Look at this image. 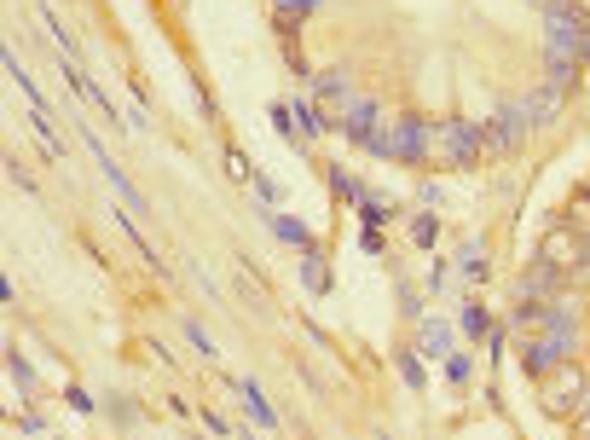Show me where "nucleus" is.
<instances>
[{
    "instance_id": "f257e3e1",
    "label": "nucleus",
    "mask_w": 590,
    "mask_h": 440,
    "mask_svg": "<svg viewBox=\"0 0 590 440\" xmlns=\"http://www.w3.org/2000/svg\"><path fill=\"white\" fill-rule=\"evenodd\" d=\"M573 342H579V319H573V313L556 302L550 325L538 330V336H527V348H521V365H527L533 377H544V371H556L562 359H573Z\"/></svg>"
},
{
    "instance_id": "f03ea898",
    "label": "nucleus",
    "mask_w": 590,
    "mask_h": 440,
    "mask_svg": "<svg viewBox=\"0 0 590 440\" xmlns=\"http://www.w3.org/2000/svg\"><path fill=\"white\" fill-rule=\"evenodd\" d=\"M365 151H371V157H388V163H405V168H423L429 163V122H423V116H400V122L376 128V134L365 139Z\"/></svg>"
},
{
    "instance_id": "7ed1b4c3",
    "label": "nucleus",
    "mask_w": 590,
    "mask_h": 440,
    "mask_svg": "<svg viewBox=\"0 0 590 440\" xmlns=\"http://www.w3.org/2000/svg\"><path fill=\"white\" fill-rule=\"evenodd\" d=\"M481 163V128L475 122H429V168H469Z\"/></svg>"
},
{
    "instance_id": "20e7f679",
    "label": "nucleus",
    "mask_w": 590,
    "mask_h": 440,
    "mask_svg": "<svg viewBox=\"0 0 590 440\" xmlns=\"http://www.w3.org/2000/svg\"><path fill=\"white\" fill-rule=\"evenodd\" d=\"M544 29H550V58H579L590 53V18L573 0H550L544 6Z\"/></svg>"
},
{
    "instance_id": "39448f33",
    "label": "nucleus",
    "mask_w": 590,
    "mask_h": 440,
    "mask_svg": "<svg viewBox=\"0 0 590 440\" xmlns=\"http://www.w3.org/2000/svg\"><path fill=\"white\" fill-rule=\"evenodd\" d=\"M585 394H590V377H585V365H573V359H562L556 371L538 377V406L550 417H573L585 406Z\"/></svg>"
},
{
    "instance_id": "423d86ee",
    "label": "nucleus",
    "mask_w": 590,
    "mask_h": 440,
    "mask_svg": "<svg viewBox=\"0 0 590 440\" xmlns=\"http://www.w3.org/2000/svg\"><path fill=\"white\" fill-rule=\"evenodd\" d=\"M527 128H533V105H527V99L504 105V110H498V116H492V122L481 128V157H510V151H521Z\"/></svg>"
},
{
    "instance_id": "0eeeda50",
    "label": "nucleus",
    "mask_w": 590,
    "mask_h": 440,
    "mask_svg": "<svg viewBox=\"0 0 590 440\" xmlns=\"http://www.w3.org/2000/svg\"><path fill=\"white\" fill-rule=\"evenodd\" d=\"M538 261L544 267H556V273H579V267H590V244H585V232H573V226H550L544 232V244H538Z\"/></svg>"
},
{
    "instance_id": "6e6552de",
    "label": "nucleus",
    "mask_w": 590,
    "mask_h": 440,
    "mask_svg": "<svg viewBox=\"0 0 590 440\" xmlns=\"http://www.w3.org/2000/svg\"><path fill=\"white\" fill-rule=\"evenodd\" d=\"M330 128H342L348 139H371V128H376V99H365V93H342L336 105H330Z\"/></svg>"
},
{
    "instance_id": "1a4fd4ad",
    "label": "nucleus",
    "mask_w": 590,
    "mask_h": 440,
    "mask_svg": "<svg viewBox=\"0 0 590 440\" xmlns=\"http://www.w3.org/2000/svg\"><path fill=\"white\" fill-rule=\"evenodd\" d=\"M87 151L99 157V174H105V180H110V186H116V192H122V197H128V209H139V215H145V192H134V180H128L122 168L110 163V151H105V145H99V134H87Z\"/></svg>"
},
{
    "instance_id": "9d476101",
    "label": "nucleus",
    "mask_w": 590,
    "mask_h": 440,
    "mask_svg": "<svg viewBox=\"0 0 590 440\" xmlns=\"http://www.w3.org/2000/svg\"><path fill=\"white\" fill-rule=\"evenodd\" d=\"M238 394H243V412L255 417L261 429H272V423H278V412H272V406H267V394H261V388L249 383V377H243V383H238Z\"/></svg>"
},
{
    "instance_id": "9b49d317",
    "label": "nucleus",
    "mask_w": 590,
    "mask_h": 440,
    "mask_svg": "<svg viewBox=\"0 0 590 440\" xmlns=\"http://www.w3.org/2000/svg\"><path fill=\"white\" fill-rule=\"evenodd\" d=\"M272 238H278V244H295V249H313L307 226H301V220H290V215H278V220H272Z\"/></svg>"
},
{
    "instance_id": "f8f14e48",
    "label": "nucleus",
    "mask_w": 590,
    "mask_h": 440,
    "mask_svg": "<svg viewBox=\"0 0 590 440\" xmlns=\"http://www.w3.org/2000/svg\"><path fill=\"white\" fill-rule=\"evenodd\" d=\"M301 278H307V290H313V296H324V290H330V278H324L319 249H307V261H301Z\"/></svg>"
},
{
    "instance_id": "ddd939ff",
    "label": "nucleus",
    "mask_w": 590,
    "mask_h": 440,
    "mask_svg": "<svg viewBox=\"0 0 590 440\" xmlns=\"http://www.w3.org/2000/svg\"><path fill=\"white\" fill-rule=\"evenodd\" d=\"M313 87H319V99H330V105H336L342 93H353V87H348V70H324V76H319Z\"/></svg>"
},
{
    "instance_id": "4468645a",
    "label": "nucleus",
    "mask_w": 590,
    "mask_h": 440,
    "mask_svg": "<svg viewBox=\"0 0 590 440\" xmlns=\"http://www.w3.org/2000/svg\"><path fill=\"white\" fill-rule=\"evenodd\" d=\"M319 6H324V0H272V12H278V18H295V24H301V18H313Z\"/></svg>"
},
{
    "instance_id": "2eb2a0df",
    "label": "nucleus",
    "mask_w": 590,
    "mask_h": 440,
    "mask_svg": "<svg viewBox=\"0 0 590 440\" xmlns=\"http://www.w3.org/2000/svg\"><path fill=\"white\" fill-rule=\"evenodd\" d=\"M295 122H301V134H330V128H324L330 116H324L319 105H295Z\"/></svg>"
},
{
    "instance_id": "dca6fc26",
    "label": "nucleus",
    "mask_w": 590,
    "mask_h": 440,
    "mask_svg": "<svg viewBox=\"0 0 590 440\" xmlns=\"http://www.w3.org/2000/svg\"><path fill=\"white\" fill-rule=\"evenodd\" d=\"M324 180H330V192H336V197H348V203H365V192L353 186V180H348V174H342V168H330Z\"/></svg>"
},
{
    "instance_id": "f3484780",
    "label": "nucleus",
    "mask_w": 590,
    "mask_h": 440,
    "mask_svg": "<svg viewBox=\"0 0 590 440\" xmlns=\"http://www.w3.org/2000/svg\"><path fill=\"white\" fill-rule=\"evenodd\" d=\"M411 238H417V244L429 249L434 238H440V220H434V215H417V220H411Z\"/></svg>"
},
{
    "instance_id": "a211bd4d",
    "label": "nucleus",
    "mask_w": 590,
    "mask_h": 440,
    "mask_svg": "<svg viewBox=\"0 0 590 440\" xmlns=\"http://www.w3.org/2000/svg\"><path fill=\"white\" fill-rule=\"evenodd\" d=\"M463 336H469V342L486 336V307H463Z\"/></svg>"
},
{
    "instance_id": "6ab92c4d",
    "label": "nucleus",
    "mask_w": 590,
    "mask_h": 440,
    "mask_svg": "<svg viewBox=\"0 0 590 440\" xmlns=\"http://www.w3.org/2000/svg\"><path fill=\"white\" fill-rule=\"evenodd\" d=\"M186 342H191V348H197L203 359H215V342H209V330L197 325V319H186Z\"/></svg>"
},
{
    "instance_id": "aec40b11",
    "label": "nucleus",
    "mask_w": 590,
    "mask_h": 440,
    "mask_svg": "<svg viewBox=\"0 0 590 440\" xmlns=\"http://www.w3.org/2000/svg\"><path fill=\"white\" fill-rule=\"evenodd\" d=\"M272 128H278V134H301V128H295V105L278 99V105H272Z\"/></svg>"
},
{
    "instance_id": "412c9836",
    "label": "nucleus",
    "mask_w": 590,
    "mask_h": 440,
    "mask_svg": "<svg viewBox=\"0 0 590 440\" xmlns=\"http://www.w3.org/2000/svg\"><path fill=\"white\" fill-rule=\"evenodd\" d=\"M400 371H405V383L411 388H423V365H417V354H400Z\"/></svg>"
},
{
    "instance_id": "4be33fe9",
    "label": "nucleus",
    "mask_w": 590,
    "mask_h": 440,
    "mask_svg": "<svg viewBox=\"0 0 590 440\" xmlns=\"http://www.w3.org/2000/svg\"><path fill=\"white\" fill-rule=\"evenodd\" d=\"M573 435H579V440H590V394H585V406L573 412Z\"/></svg>"
},
{
    "instance_id": "5701e85b",
    "label": "nucleus",
    "mask_w": 590,
    "mask_h": 440,
    "mask_svg": "<svg viewBox=\"0 0 590 440\" xmlns=\"http://www.w3.org/2000/svg\"><path fill=\"white\" fill-rule=\"evenodd\" d=\"M226 174H232V180H249V163H243V151H226Z\"/></svg>"
},
{
    "instance_id": "b1692460",
    "label": "nucleus",
    "mask_w": 590,
    "mask_h": 440,
    "mask_svg": "<svg viewBox=\"0 0 590 440\" xmlns=\"http://www.w3.org/2000/svg\"><path fill=\"white\" fill-rule=\"evenodd\" d=\"M12 377H18V388H35V371H29L24 359H12Z\"/></svg>"
},
{
    "instance_id": "393cba45",
    "label": "nucleus",
    "mask_w": 590,
    "mask_h": 440,
    "mask_svg": "<svg viewBox=\"0 0 590 440\" xmlns=\"http://www.w3.org/2000/svg\"><path fill=\"white\" fill-rule=\"evenodd\" d=\"M365 220H371V226H382V220H388V203H371V197H365Z\"/></svg>"
},
{
    "instance_id": "a878e982",
    "label": "nucleus",
    "mask_w": 590,
    "mask_h": 440,
    "mask_svg": "<svg viewBox=\"0 0 590 440\" xmlns=\"http://www.w3.org/2000/svg\"><path fill=\"white\" fill-rule=\"evenodd\" d=\"M573 6H579V12H585V18H590V0H573Z\"/></svg>"
},
{
    "instance_id": "bb28decb",
    "label": "nucleus",
    "mask_w": 590,
    "mask_h": 440,
    "mask_svg": "<svg viewBox=\"0 0 590 440\" xmlns=\"http://www.w3.org/2000/svg\"><path fill=\"white\" fill-rule=\"evenodd\" d=\"M585 192H590V186H585Z\"/></svg>"
}]
</instances>
